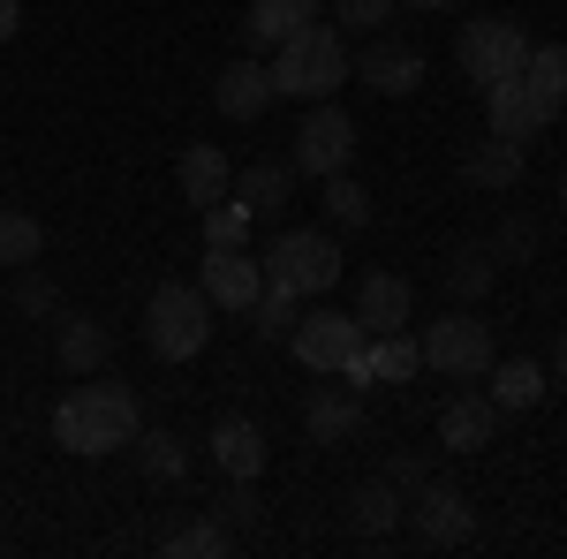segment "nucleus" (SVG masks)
<instances>
[{
  "mask_svg": "<svg viewBox=\"0 0 567 559\" xmlns=\"http://www.w3.org/2000/svg\"><path fill=\"white\" fill-rule=\"evenodd\" d=\"M144 431V408H136L130 386H114V379H99L91 371V386L61 393V408H53V438L69 446V454H130V438Z\"/></svg>",
  "mask_w": 567,
  "mask_h": 559,
  "instance_id": "f257e3e1",
  "label": "nucleus"
},
{
  "mask_svg": "<svg viewBox=\"0 0 567 559\" xmlns=\"http://www.w3.org/2000/svg\"><path fill=\"white\" fill-rule=\"evenodd\" d=\"M265 69H272V99H310V106H318V99H333V91L349 84L355 61H349V39H341L333 23H303L296 39L272 45Z\"/></svg>",
  "mask_w": 567,
  "mask_h": 559,
  "instance_id": "f03ea898",
  "label": "nucleus"
},
{
  "mask_svg": "<svg viewBox=\"0 0 567 559\" xmlns=\"http://www.w3.org/2000/svg\"><path fill=\"white\" fill-rule=\"evenodd\" d=\"M144 341H152L159 363L205 355V341H213V296L205 288H182V280L152 288V302H144Z\"/></svg>",
  "mask_w": 567,
  "mask_h": 559,
  "instance_id": "7ed1b4c3",
  "label": "nucleus"
},
{
  "mask_svg": "<svg viewBox=\"0 0 567 559\" xmlns=\"http://www.w3.org/2000/svg\"><path fill=\"white\" fill-rule=\"evenodd\" d=\"M265 288H288V296H326L341 280V242L318 235V227H280L265 242Z\"/></svg>",
  "mask_w": 567,
  "mask_h": 559,
  "instance_id": "20e7f679",
  "label": "nucleus"
},
{
  "mask_svg": "<svg viewBox=\"0 0 567 559\" xmlns=\"http://www.w3.org/2000/svg\"><path fill=\"white\" fill-rule=\"evenodd\" d=\"M454 61H462V76H470L477 91H492V84H507V76H523L529 31L515 23V15H477V23H462Z\"/></svg>",
  "mask_w": 567,
  "mask_h": 559,
  "instance_id": "39448f33",
  "label": "nucleus"
},
{
  "mask_svg": "<svg viewBox=\"0 0 567 559\" xmlns=\"http://www.w3.org/2000/svg\"><path fill=\"white\" fill-rule=\"evenodd\" d=\"M416 348H424V363H432L439 379H462V386L492 371V325H484L470 302H462V310H446V318H432Z\"/></svg>",
  "mask_w": 567,
  "mask_h": 559,
  "instance_id": "423d86ee",
  "label": "nucleus"
},
{
  "mask_svg": "<svg viewBox=\"0 0 567 559\" xmlns=\"http://www.w3.org/2000/svg\"><path fill=\"white\" fill-rule=\"evenodd\" d=\"M288 144H296V152H288V167L310 174V182H326V174L349 167V152H355V122L341 114V106H333V99H318V106L303 114V130L288 136Z\"/></svg>",
  "mask_w": 567,
  "mask_h": 559,
  "instance_id": "0eeeda50",
  "label": "nucleus"
},
{
  "mask_svg": "<svg viewBox=\"0 0 567 559\" xmlns=\"http://www.w3.org/2000/svg\"><path fill=\"white\" fill-rule=\"evenodd\" d=\"M401 515H409V529H416L424 545H439V552H454V545H470V537H477V507H470V491L432 484V476L409 491V507H401Z\"/></svg>",
  "mask_w": 567,
  "mask_h": 559,
  "instance_id": "6e6552de",
  "label": "nucleus"
},
{
  "mask_svg": "<svg viewBox=\"0 0 567 559\" xmlns=\"http://www.w3.org/2000/svg\"><path fill=\"white\" fill-rule=\"evenodd\" d=\"M355 341H363V325H355L349 310H303V318H296V333H288L296 363H303V371H318V379H333V371L349 363Z\"/></svg>",
  "mask_w": 567,
  "mask_h": 559,
  "instance_id": "1a4fd4ad",
  "label": "nucleus"
},
{
  "mask_svg": "<svg viewBox=\"0 0 567 559\" xmlns=\"http://www.w3.org/2000/svg\"><path fill=\"white\" fill-rule=\"evenodd\" d=\"M553 114H560V106H545V99H537L523 76H507V84L484 91V122H492V136H507V144L545 136V130H553Z\"/></svg>",
  "mask_w": 567,
  "mask_h": 559,
  "instance_id": "9d476101",
  "label": "nucleus"
},
{
  "mask_svg": "<svg viewBox=\"0 0 567 559\" xmlns=\"http://www.w3.org/2000/svg\"><path fill=\"white\" fill-rule=\"evenodd\" d=\"M197 288L213 296V310H250V302L265 296V265L250 258V250H205V272H197Z\"/></svg>",
  "mask_w": 567,
  "mask_h": 559,
  "instance_id": "9b49d317",
  "label": "nucleus"
},
{
  "mask_svg": "<svg viewBox=\"0 0 567 559\" xmlns=\"http://www.w3.org/2000/svg\"><path fill=\"white\" fill-rule=\"evenodd\" d=\"M349 76H363V91H379V99H409V91L424 84V53L409 39H371Z\"/></svg>",
  "mask_w": 567,
  "mask_h": 559,
  "instance_id": "f8f14e48",
  "label": "nucleus"
},
{
  "mask_svg": "<svg viewBox=\"0 0 567 559\" xmlns=\"http://www.w3.org/2000/svg\"><path fill=\"white\" fill-rule=\"evenodd\" d=\"M349 318L363 325V333H409V318H416V288H409L401 272H363Z\"/></svg>",
  "mask_w": 567,
  "mask_h": 559,
  "instance_id": "ddd939ff",
  "label": "nucleus"
},
{
  "mask_svg": "<svg viewBox=\"0 0 567 559\" xmlns=\"http://www.w3.org/2000/svg\"><path fill=\"white\" fill-rule=\"evenodd\" d=\"M492 438H499V401L492 393H454L439 408V446L446 454H484Z\"/></svg>",
  "mask_w": 567,
  "mask_h": 559,
  "instance_id": "4468645a",
  "label": "nucleus"
},
{
  "mask_svg": "<svg viewBox=\"0 0 567 559\" xmlns=\"http://www.w3.org/2000/svg\"><path fill=\"white\" fill-rule=\"evenodd\" d=\"M303 431L310 446H349L363 431V393L355 386H310L303 393Z\"/></svg>",
  "mask_w": 567,
  "mask_h": 559,
  "instance_id": "2eb2a0df",
  "label": "nucleus"
},
{
  "mask_svg": "<svg viewBox=\"0 0 567 559\" xmlns=\"http://www.w3.org/2000/svg\"><path fill=\"white\" fill-rule=\"evenodd\" d=\"M213 106L227 122H258L265 106H272V69L265 61H227L219 84H213Z\"/></svg>",
  "mask_w": 567,
  "mask_h": 559,
  "instance_id": "dca6fc26",
  "label": "nucleus"
},
{
  "mask_svg": "<svg viewBox=\"0 0 567 559\" xmlns=\"http://www.w3.org/2000/svg\"><path fill=\"white\" fill-rule=\"evenodd\" d=\"M53 355H61V371H76V379L106 371V325L84 318V310H53Z\"/></svg>",
  "mask_w": 567,
  "mask_h": 559,
  "instance_id": "f3484780",
  "label": "nucleus"
},
{
  "mask_svg": "<svg viewBox=\"0 0 567 559\" xmlns=\"http://www.w3.org/2000/svg\"><path fill=\"white\" fill-rule=\"evenodd\" d=\"M227 197H243L250 219H280V213H288V197H296V167H288V159H258V167L235 174Z\"/></svg>",
  "mask_w": 567,
  "mask_h": 559,
  "instance_id": "a211bd4d",
  "label": "nucleus"
},
{
  "mask_svg": "<svg viewBox=\"0 0 567 559\" xmlns=\"http://www.w3.org/2000/svg\"><path fill=\"white\" fill-rule=\"evenodd\" d=\"M227 189H235V167H227V152H219V144H189V152H182V205L213 213Z\"/></svg>",
  "mask_w": 567,
  "mask_h": 559,
  "instance_id": "6ab92c4d",
  "label": "nucleus"
},
{
  "mask_svg": "<svg viewBox=\"0 0 567 559\" xmlns=\"http://www.w3.org/2000/svg\"><path fill=\"white\" fill-rule=\"evenodd\" d=\"M213 462H219V476L258 484V469H265V431L250 424V416H227V424L213 431Z\"/></svg>",
  "mask_w": 567,
  "mask_h": 559,
  "instance_id": "aec40b11",
  "label": "nucleus"
},
{
  "mask_svg": "<svg viewBox=\"0 0 567 559\" xmlns=\"http://www.w3.org/2000/svg\"><path fill=\"white\" fill-rule=\"evenodd\" d=\"M318 8H326V0H250V23H243V31L258 45H280V39H296L303 23H318Z\"/></svg>",
  "mask_w": 567,
  "mask_h": 559,
  "instance_id": "412c9836",
  "label": "nucleus"
},
{
  "mask_svg": "<svg viewBox=\"0 0 567 559\" xmlns=\"http://www.w3.org/2000/svg\"><path fill=\"white\" fill-rule=\"evenodd\" d=\"M462 174H470L477 189H515V182H523V144H507V136H484V144H470Z\"/></svg>",
  "mask_w": 567,
  "mask_h": 559,
  "instance_id": "4be33fe9",
  "label": "nucleus"
},
{
  "mask_svg": "<svg viewBox=\"0 0 567 559\" xmlns=\"http://www.w3.org/2000/svg\"><path fill=\"white\" fill-rule=\"evenodd\" d=\"M484 393L499 401V416L537 408V401H545V371H537V363H523V355H515V363H492V371H484Z\"/></svg>",
  "mask_w": 567,
  "mask_h": 559,
  "instance_id": "5701e85b",
  "label": "nucleus"
},
{
  "mask_svg": "<svg viewBox=\"0 0 567 559\" xmlns=\"http://www.w3.org/2000/svg\"><path fill=\"white\" fill-rule=\"evenodd\" d=\"M130 454H136V469L152 476V484H182V476H189V446H182L175 431H136Z\"/></svg>",
  "mask_w": 567,
  "mask_h": 559,
  "instance_id": "b1692460",
  "label": "nucleus"
},
{
  "mask_svg": "<svg viewBox=\"0 0 567 559\" xmlns=\"http://www.w3.org/2000/svg\"><path fill=\"white\" fill-rule=\"evenodd\" d=\"M401 507H409V491H393L386 476H379V484H355V491H349V521L363 529V537H386L393 521H401Z\"/></svg>",
  "mask_w": 567,
  "mask_h": 559,
  "instance_id": "393cba45",
  "label": "nucleus"
},
{
  "mask_svg": "<svg viewBox=\"0 0 567 559\" xmlns=\"http://www.w3.org/2000/svg\"><path fill=\"white\" fill-rule=\"evenodd\" d=\"M371 379H379V386H409V379H416V371H424V348L409 341V333H371Z\"/></svg>",
  "mask_w": 567,
  "mask_h": 559,
  "instance_id": "a878e982",
  "label": "nucleus"
},
{
  "mask_svg": "<svg viewBox=\"0 0 567 559\" xmlns=\"http://www.w3.org/2000/svg\"><path fill=\"white\" fill-rule=\"evenodd\" d=\"M492 272H499V258H492L484 242L454 250V265H446V296H454V302H477V296H492Z\"/></svg>",
  "mask_w": 567,
  "mask_h": 559,
  "instance_id": "bb28decb",
  "label": "nucleus"
},
{
  "mask_svg": "<svg viewBox=\"0 0 567 559\" xmlns=\"http://www.w3.org/2000/svg\"><path fill=\"white\" fill-rule=\"evenodd\" d=\"M243 318H250V333H258V341H288V333H296V318H303V296H288V288H265V296L250 302Z\"/></svg>",
  "mask_w": 567,
  "mask_h": 559,
  "instance_id": "cd10ccee",
  "label": "nucleus"
},
{
  "mask_svg": "<svg viewBox=\"0 0 567 559\" xmlns=\"http://www.w3.org/2000/svg\"><path fill=\"white\" fill-rule=\"evenodd\" d=\"M523 84L545 99V106H567V45H529Z\"/></svg>",
  "mask_w": 567,
  "mask_h": 559,
  "instance_id": "c85d7f7f",
  "label": "nucleus"
},
{
  "mask_svg": "<svg viewBox=\"0 0 567 559\" xmlns=\"http://www.w3.org/2000/svg\"><path fill=\"white\" fill-rule=\"evenodd\" d=\"M250 205L243 197H219L213 213H205V250H250Z\"/></svg>",
  "mask_w": 567,
  "mask_h": 559,
  "instance_id": "c756f323",
  "label": "nucleus"
},
{
  "mask_svg": "<svg viewBox=\"0 0 567 559\" xmlns=\"http://www.w3.org/2000/svg\"><path fill=\"white\" fill-rule=\"evenodd\" d=\"M39 250H45V227L31 213H0V265H39Z\"/></svg>",
  "mask_w": 567,
  "mask_h": 559,
  "instance_id": "7c9ffc66",
  "label": "nucleus"
},
{
  "mask_svg": "<svg viewBox=\"0 0 567 559\" xmlns=\"http://www.w3.org/2000/svg\"><path fill=\"white\" fill-rule=\"evenodd\" d=\"M227 545H235V529L213 521V515H205V521H182L175 537H167V552H175V559H219Z\"/></svg>",
  "mask_w": 567,
  "mask_h": 559,
  "instance_id": "2f4dec72",
  "label": "nucleus"
},
{
  "mask_svg": "<svg viewBox=\"0 0 567 559\" xmlns=\"http://www.w3.org/2000/svg\"><path fill=\"white\" fill-rule=\"evenodd\" d=\"M326 219L333 227H371V197H363V182H349V167L326 174Z\"/></svg>",
  "mask_w": 567,
  "mask_h": 559,
  "instance_id": "473e14b6",
  "label": "nucleus"
},
{
  "mask_svg": "<svg viewBox=\"0 0 567 559\" xmlns=\"http://www.w3.org/2000/svg\"><path fill=\"white\" fill-rule=\"evenodd\" d=\"M213 521H227V529H250V521H258V484L227 476V491L213 499Z\"/></svg>",
  "mask_w": 567,
  "mask_h": 559,
  "instance_id": "72a5a7b5",
  "label": "nucleus"
},
{
  "mask_svg": "<svg viewBox=\"0 0 567 559\" xmlns=\"http://www.w3.org/2000/svg\"><path fill=\"white\" fill-rule=\"evenodd\" d=\"M16 310H23V318H53V310H61V296H53V280L23 265V280H16Z\"/></svg>",
  "mask_w": 567,
  "mask_h": 559,
  "instance_id": "f704fd0d",
  "label": "nucleus"
},
{
  "mask_svg": "<svg viewBox=\"0 0 567 559\" xmlns=\"http://www.w3.org/2000/svg\"><path fill=\"white\" fill-rule=\"evenodd\" d=\"M333 23H349V31H379V23H393V0H333Z\"/></svg>",
  "mask_w": 567,
  "mask_h": 559,
  "instance_id": "c9c22d12",
  "label": "nucleus"
},
{
  "mask_svg": "<svg viewBox=\"0 0 567 559\" xmlns=\"http://www.w3.org/2000/svg\"><path fill=\"white\" fill-rule=\"evenodd\" d=\"M484 250H492V258H529V250H537V227H529V219H507L499 242H484Z\"/></svg>",
  "mask_w": 567,
  "mask_h": 559,
  "instance_id": "e433bc0d",
  "label": "nucleus"
},
{
  "mask_svg": "<svg viewBox=\"0 0 567 559\" xmlns=\"http://www.w3.org/2000/svg\"><path fill=\"white\" fill-rule=\"evenodd\" d=\"M386 484H393V491H416V484H424V462H416V454H401V462L386 469Z\"/></svg>",
  "mask_w": 567,
  "mask_h": 559,
  "instance_id": "4c0bfd02",
  "label": "nucleus"
},
{
  "mask_svg": "<svg viewBox=\"0 0 567 559\" xmlns=\"http://www.w3.org/2000/svg\"><path fill=\"white\" fill-rule=\"evenodd\" d=\"M16 31H23V0H0V45L16 39Z\"/></svg>",
  "mask_w": 567,
  "mask_h": 559,
  "instance_id": "58836bf2",
  "label": "nucleus"
},
{
  "mask_svg": "<svg viewBox=\"0 0 567 559\" xmlns=\"http://www.w3.org/2000/svg\"><path fill=\"white\" fill-rule=\"evenodd\" d=\"M553 379L567 386V333H560V348H553Z\"/></svg>",
  "mask_w": 567,
  "mask_h": 559,
  "instance_id": "ea45409f",
  "label": "nucleus"
},
{
  "mask_svg": "<svg viewBox=\"0 0 567 559\" xmlns=\"http://www.w3.org/2000/svg\"><path fill=\"white\" fill-rule=\"evenodd\" d=\"M393 8H462V0H393Z\"/></svg>",
  "mask_w": 567,
  "mask_h": 559,
  "instance_id": "a19ab883",
  "label": "nucleus"
},
{
  "mask_svg": "<svg viewBox=\"0 0 567 559\" xmlns=\"http://www.w3.org/2000/svg\"><path fill=\"white\" fill-rule=\"evenodd\" d=\"M560 205H567V182H560Z\"/></svg>",
  "mask_w": 567,
  "mask_h": 559,
  "instance_id": "79ce46f5",
  "label": "nucleus"
}]
</instances>
